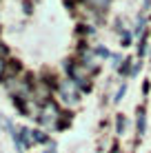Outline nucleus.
<instances>
[{"mask_svg": "<svg viewBox=\"0 0 151 153\" xmlns=\"http://www.w3.org/2000/svg\"><path fill=\"white\" fill-rule=\"evenodd\" d=\"M138 131L144 133V115H142V111H140V115H138Z\"/></svg>", "mask_w": 151, "mask_h": 153, "instance_id": "1", "label": "nucleus"}, {"mask_svg": "<svg viewBox=\"0 0 151 153\" xmlns=\"http://www.w3.org/2000/svg\"><path fill=\"white\" fill-rule=\"evenodd\" d=\"M20 138H22L25 146H27V144H29V131H27V129H22V131H20ZM25 146H22V149H25Z\"/></svg>", "mask_w": 151, "mask_h": 153, "instance_id": "2", "label": "nucleus"}, {"mask_svg": "<svg viewBox=\"0 0 151 153\" xmlns=\"http://www.w3.org/2000/svg\"><path fill=\"white\" fill-rule=\"evenodd\" d=\"M124 131V118H118V133Z\"/></svg>", "mask_w": 151, "mask_h": 153, "instance_id": "3", "label": "nucleus"}, {"mask_svg": "<svg viewBox=\"0 0 151 153\" xmlns=\"http://www.w3.org/2000/svg\"><path fill=\"white\" fill-rule=\"evenodd\" d=\"M93 2H98V7H107V0H93Z\"/></svg>", "mask_w": 151, "mask_h": 153, "instance_id": "4", "label": "nucleus"}, {"mask_svg": "<svg viewBox=\"0 0 151 153\" xmlns=\"http://www.w3.org/2000/svg\"><path fill=\"white\" fill-rule=\"evenodd\" d=\"M47 153H56V151H54V149H49V151H47Z\"/></svg>", "mask_w": 151, "mask_h": 153, "instance_id": "5", "label": "nucleus"}]
</instances>
